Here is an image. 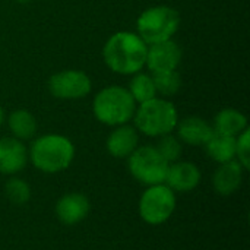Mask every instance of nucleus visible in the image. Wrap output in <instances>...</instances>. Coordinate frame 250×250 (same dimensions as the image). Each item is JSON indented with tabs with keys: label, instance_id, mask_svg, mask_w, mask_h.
Instances as JSON below:
<instances>
[{
	"label": "nucleus",
	"instance_id": "nucleus-1",
	"mask_svg": "<svg viewBox=\"0 0 250 250\" xmlns=\"http://www.w3.org/2000/svg\"><path fill=\"white\" fill-rule=\"evenodd\" d=\"M148 47L144 40L133 32H117L108 38L103 56L105 64L116 73L133 75L142 70L146 62Z\"/></svg>",
	"mask_w": 250,
	"mask_h": 250
},
{
	"label": "nucleus",
	"instance_id": "nucleus-2",
	"mask_svg": "<svg viewBox=\"0 0 250 250\" xmlns=\"http://www.w3.org/2000/svg\"><path fill=\"white\" fill-rule=\"evenodd\" d=\"M75 157L72 142L62 135H44L31 146L32 164L44 173H59L66 170Z\"/></svg>",
	"mask_w": 250,
	"mask_h": 250
},
{
	"label": "nucleus",
	"instance_id": "nucleus-3",
	"mask_svg": "<svg viewBox=\"0 0 250 250\" xmlns=\"http://www.w3.org/2000/svg\"><path fill=\"white\" fill-rule=\"evenodd\" d=\"M135 100L130 92L122 86H108L97 94L94 98L95 117L108 126H120L127 123L135 111Z\"/></svg>",
	"mask_w": 250,
	"mask_h": 250
},
{
	"label": "nucleus",
	"instance_id": "nucleus-4",
	"mask_svg": "<svg viewBox=\"0 0 250 250\" xmlns=\"http://www.w3.org/2000/svg\"><path fill=\"white\" fill-rule=\"evenodd\" d=\"M180 15L170 6H154L138 18V32L145 44H157L171 40L179 29Z\"/></svg>",
	"mask_w": 250,
	"mask_h": 250
},
{
	"label": "nucleus",
	"instance_id": "nucleus-5",
	"mask_svg": "<svg viewBox=\"0 0 250 250\" xmlns=\"http://www.w3.org/2000/svg\"><path fill=\"white\" fill-rule=\"evenodd\" d=\"M136 127L148 136H163L177 126V111L166 100L152 98L142 103L133 114Z\"/></svg>",
	"mask_w": 250,
	"mask_h": 250
},
{
	"label": "nucleus",
	"instance_id": "nucleus-6",
	"mask_svg": "<svg viewBox=\"0 0 250 250\" xmlns=\"http://www.w3.org/2000/svg\"><path fill=\"white\" fill-rule=\"evenodd\" d=\"M130 174L146 186L163 185L168 171V163L158 154L155 146L136 148L129 155Z\"/></svg>",
	"mask_w": 250,
	"mask_h": 250
},
{
	"label": "nucleus",
	"instance_id": "nucleus-7",
	"mask_svg": "<svg viewBox=\"0 0 250 250\" xmlns=\"http://www.w3.org/2000/svg\"><path fill=\"white\" fill-rule=\"evenodd\" d=\"M176 208V196L167 185L149 186L139 201V214L148 224L158 226L166 223Z\"/></svg>",
	"mask_w": 250,
	"mask_h": 250
},
{
	"label": "nucleus",
	"instance_id": "nucleus-8",
	"mask_svg": "<svg viewBox=\"0 0 250 250\" xmlns=\"http://www.w3.org/2000/svg\"><path fill=\"white\" fill-rule=\"evenodd\" d=\"M48 89L56 98L78 100L89 94L91 79L81 70H64L50 78Z\"/></svg>",
	"mask_w": 250,
	"mask_h": 250
},
{
	"label": "nucleus",
	"instance_id": "nucleus-9",
	"mask_svg": "<svg viewBox=\"0 0 250 250\" xmlns=\"http://www.w3.org/2000/svg\"><path fill=\"white\" fill-rule=\"evenodd\" d=\"M182 59L180 47L173 41H161L157 44H151L146 51V62L145 64L152 73L166 72V70H176Z\"/></svg>",
	"mask_w": 250,
	"mask_h": 250
},
{
	"label": "nucleus",
	"instance_id": "nucleus-10",
	"mask_svg": "<svg viewBox=\"0 0 250 250\" xmlns=\"http://www.w3.org/2000/svg\"><path fill=\"white\" fill-rule=\"evenodd\" d=\"M28 161L25 145L16 138L0 139V173L15 174L21 171Z\"/></svg>",
	"mask_w": 250,
	"mask_h": 250
},
{
	"label": "nucleus",
	"instance_id": "nucleus-11",
	"mask_svg": "<svg viewBox=\"0 0 250 250\" xmlns=\"http://www.w3.org/2000/svg\"><path fill=\"white\" fill-rule=\"evenodd\" d=\"M89 212V201L81 193H67L56 204L57 218L67 226H73L85 220Z\"/></svg>",
	"mask_w": 250,
	"mask_h": 250
},
{
	"label": "nucleus",
	"instance_id": "nucleus-12",
	"mask_svg": "<svg viewBox=\"0 0 250 250\" xmlns=\"http://www.w3.org/2000/svg\"><path fill=\"white\" fill-rule=\"evenodd\" d=\"M201 182V171L192 163H176L168 166V171L166 176L167 186L171 190L177 192H189L193 190Z\"/></svg>",
	"mask_w": 250,
	"mask_h": 250
},
{
	"label": "nucleus",
	"instance_id": "nucleus-13",
	"mask_svg": "<svg viewBox=\"0 0 250 250\" xmlns=\"http://www.w3.org/2000/svg\"><path fill=\"white\" fill-rule=\"evenodd\" d=\"M243 167L239 161H227L223 163L218 170L214 173L212 177V185L214 189L223 195V196H229L233 195L242 185L243 180Z\"/></svg>",
	"mask_w": 250,
	"mask_h": 250
},
{
	"label": "nucleus",
	"instance_id": "nucleus-14",
	"mask_svg": "<svg viewBox=\"0 0 250 250\" xmlns=\"http://www.w3.org/2000/svg\"><path fill=\"white\" fill-rule=\"evenodd\" d=\"M177 132H179V138L183 142L199 146V145H205L215 130L204 119L196 116H189L185 117L180 123L177 122Z\"/></svg>",
	"mask_w": 250,
	"mask_h": 250
},
{
	"label": "nucleus",
	"instance_id": "nucleus-15",
	"mask_svg": "<svg viewBox=\"0 0 250 250\" xmlns=\"http://www.w3.org/2000/svg\"><path fill=\"white\" fill-rule=\"evenodd\" d=\"M138 146V133L132 126L120 125L107 139V149L116 158L129 157Z\"/></svg>",
	"mask_w": 250,
	"mask_h": 250
},
{
	"label": "nucleus",
	"instance_id": "nucleus-16",
	"mask_svg": "<svg viewBox=\"0 0 250 250\" xmlns=\"http://www.w3.org/2000/svg\"><path fill=\"white\" fill-rule=\"evenodd\" d=\"M248 129V119L243 113L234 108H224L215 116L214 130L227 136H237Z\"/></svg>",
	"mask_w": 250,
	"mask_h": 250
},
{
	"label": "nucleus",
	"instance_id": "nucleus-17",
	"mask_svg": "<svg viewBox=\"0 0 250 250\" xmlns=\"http://www.w3.org/2000/svg\"><path fill=\"white\" fill-rule=\"evenodd\" d=\"M205 148H207L208 155L214 161L223 164V163L234 160V157H236V138L214 132V135L205 144Z\"/></svg>",
	"mask_w": 250,
	"mask_h": 250
},
{
	"label": "nucleus",
	"instance_id": "nucleus-18",
	"mask_svg": "<svg viewBox=\"0 0 250 250\" xmlns=\"http://www.w3.org/2000/svg\"><path fill=\"white\" fill-rule=\"evenodd\" d=\"M9 127L16 139H31L37 132V122L29 111L16 110L9 116Z\"/></svg>",
	"mask_w": 250,
	"mask_h": 250
},
{
	"label": "nucleus",
	"instance_id": "nucleus-19",
	"mask_svg": "<svg viewBox=\"0 0 250 250\" xmlns=\"http://www.w3.org/2000/svg\"><path fill=\"white\" fill-rule=\"evenodd\" d=\"M127 91L133 97L135 103H139V104L146 103V101L155 98V95H157V89H155L152 76L145 75V73H138L136 76H133Z\"/></svg>",
	"mask_w": 250,
	"mask_h": 250
},
{
	"label": "nucleus",
	"instance_id": "nucleus-20",
	"mask_svg": "<svg viewBox=\"0 0 250 250\" xmlns=\"http://www.w3.org/2000/svg\"><path fill=\"white\" fill-rule=\"evenodd\" d=\"M152 81H154L157 92H160L164 97L176 95L182 86V78L176 70H166V72L152 73Z\"/></svg>",
	"mask_w": 250,
	"mask_h": 250
},
{
	"label": "nucleus",
	"instance_id": "nucleus-21",
	"mask_svg": "<svg viewBox=\"0 0 250 250\" xmlns=\"http://www.w3.org/2000/svg\"><path fill=\"white\" fill-rule=\"evenodd\" d=\"M4 193L15 205H23L31 198V188L22 179H10L4 186Z\"/></svg>",
	"mask_w": 250,
	"mask_h": 250
},
{
	"label": "nucleus",
	"instance_id": "nucleus-22",
	"mask_svg": "<svg viewBox=\"0 0 250 250\" xmlns=\"http://www.w3.org/2000/svg\"><path fill=\"white\" fill-rule=\"evenodd\" d=\"M155 149L167 163H174L182 155V144L179 142V139L176 136H173L170 133L161 136Z\"/></svg>",
	"mask_w": 250,
	"mask_h": 250
},
{
	"label": "nucleus",
	"instance_id": "nucleus-23",
	"mask_svg": "<svg viewBox=\"0 0 250 250\" xmlns=\"http://www.w3.org/2000/svg\"><path fill=\"white\" fill-rule=\"evenodd\" d=\"M236 155L239 157V163L245 170L250 167V132L249 129H245L239 139H236Z\"/></svg>",
	"mask_w": 250,
	"mask_h": 250
},
{
	"label": "nucleus",
	"instance_id": "nucleus-24",
	"mask_svg": "<svg viewBox=\"0 0 250 250\" xmlns=\"http://www.w3.org/2000/svg\"><path fill=\"white\" fill-rule=\"evenodd\" d=\"M3 110H1V107H0V126H1V123H3Z\"/></svg>",
	"mask_w": 250,
	"mask_h": 250
},
{
	"label": "nucleus",
	"instance_id": "nucleus-25",
	"mask_svg": "<svg viewBox=\"0 0 250 250\" xmlns=\"http://www.w3.org/2000/svg\"><path fill=\"white\" fill-rule=\"evenodd\" d=\"M18 3H22V4H25V3H31L32 0H16Z\"/></svg>",
	"mask_w": 250,
	"mask_h": 250
}]
</instances>
